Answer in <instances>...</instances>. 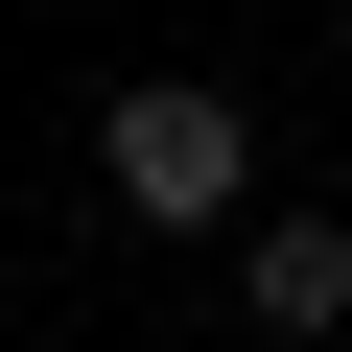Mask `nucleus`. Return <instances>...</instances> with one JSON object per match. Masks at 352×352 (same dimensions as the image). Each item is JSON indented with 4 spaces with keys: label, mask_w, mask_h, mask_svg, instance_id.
Instances as JSON below:
<instances>
[{
    "label": "nucleus",
    "mask_w": 352,
    "mask_h": 352,
    "mask_svg": "<svg viewBox=\"0 0 352 352\" xmlns=\"http://www.w3.org/2000/svg\"><path fill=\"white\" fill-rule=\"evenodd\" d=\"M94 164H118V212H141V235H258V118L188 94V71H141V94L94 118Z\"/></svg>",
    "instance_id": "obj_1"
},
{
    "label": "nucleus",
    "mask_w": 352,
    "mask_h": 352,
    "mask_svg": "<svg viewBox=\"0 0 352 352\" xmlns=\"http://www.w3.org/2000/svg\"><path fill=\"white\" fill-rule=\"evenodd\" d=\"M235 305H258L282 352H352V212H258V235H235Z\"/></svg>",
    "instance_id": "obj_2"
}]
</instances>
